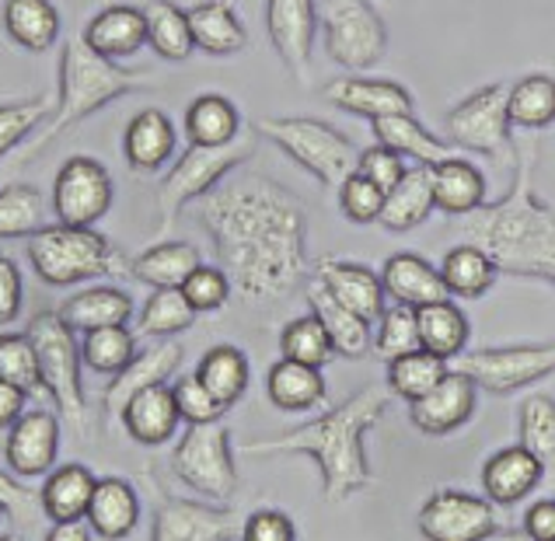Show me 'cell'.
<instances>
[{
  "label": "cell",
  "instance_id": "obj_1",
  "mask_svg": "<svg viewBox=\"0 0 555 541\" xmlns=\"http://www.w3.org/2000/svg\"><path fill=\"white\" fill-rule=\"evenodd\" d=\"M231 291L251 300H287L308 280V210L266 175H228L196 199Z\"/></svg>",
  "mask_w": 555,
  "mask_h": 541
},
{
  "label": "cell",
  "instance_id": "obj_2",
  "mask_svg": "<svg viewBox=\"0 0 555 541\" xmlns=\"http://www.w3.org/2000/svg\"><path fill=\"white\" fill-rule=\"evenodd\" d=\"M391 402V388L371 385L350 395L343 405L328 409L325 416L291 429L283 437L251 440L245 451L251 454H308L322 465V489L325 503L339 506L357 492L374 486L371 458L363 448V437L380 423Z\"/></svg>",
  "mask_w": 555,
  "mask_h": 541
},
{
  "label": "cell",
  "instance_id": "obj_3",
  "mask_svg": "<svg viewBox=\"0 0 555 541\" xmlns=\"http://www.w3.org/2000/svg\"><path fill=\"white\" fill-rule=\"evenodd\" d=\"M531 157L514 151V185L500 203H482L465 214L462 242L475 245L496 266V273L520 280H555V214L552 203L534 193Z\"/></svg>",
  "mask_w": 555,
  "mask_h": 541
},
{
  "label": "cell",
  "instance_id": "obj_4",
  "mask_svg": "<svg viewBox=\"0 0 555 541\" xmlns=\"http://www.w3.org/2000/svg\"><path fill=\"white\" fill-rule=\"evenodd\" d=\"M56 81H60L56 108L39 123L36 133L25 137V143L18 147V157H14L18 165L39 157L60 133H67L70 126L85 123L88 116L102 113L105 105H113V102L126 99V94L140 91L151 77L144 70H130V67H119L113 60H102L81 36H70L63 42Z\"/></svg>",
  "mask_w": 555,
  "mask_h": 541
},
{
  "label": "cell",
  "instance_id": "obj_5",
  "mask_svg": "<svg viewBox=\"0 0 555 541\" xmlns=\"http://www.w3.org/2000/svg\"><path fill=\"white\" fill-rule=\"evenodd\" d=\"M28 262L46 286H74L99 276H126L122 252L94 228L46 224L28 237Z\"/></svg>",
  "mask_w": 555,
  "mask_h": 541
},
{
  "label": "cell",
  "instance_id": "obj_6",
  "mask_svg": "<svg viewBox=\"0 0 555 541\" xmlns=\"http://www.w3.org/2000/svg\"><path fill=\"white\" fill-rule=\"evenodd\" d=\"M256 137L276 143L300 168H308L325 189H336L357 171V147L336 126L311 116H262L251 123Z\"/></svg>",
  "mask_w": 555,
  "mask_h": 541
},
{
  "label": "cell",
  "instance_id": "obj_7",
  "mask_svg": "<svg viewBox=\"0 0 555 541\" xmlns=\"http://www.w3.org/2000/svg\"><path fill=\"white\" fill-rule=\"evenodd\" d=\"M25 336L36 346V360H39V374L46 395L53 399L60 409V420L70 423L77 437L88 434V405H85V385H81V346L74 339V329L63 322L56 311H39L28 322Z\"/></svg>",
  "mask_w": 555,
  "mask_h": 541
},
{
  "label": "cell",
  "instance_id": "obj_8",
  "mask_svg": "<svg viewBox=\"0 0 555 541\" xmlns=\"http://www.w3.org/2000/svg\"><path fill=\"white\" fill-rule=\"evenodd\" d=\"M251 154H256V130L228 143H193L179 157V165L165 175V182L157 185V231H168L182 214V206L210 193L217 182H224Z\"/></svg>",
  "mask_w": 555,
  "mask_h": 541
},
{
  "label": "cell",
  "instance_id": "obj_9",
  "mask_svg": "<svg viewBox=\"0 0 555 541\" xmlns=\"http://www.w3.org/2000/svg\"><path fill=\"white\" fill-rule=\"evenodd\" d=\"M220 420L189 423V434L171 454V468L199 497L228 503L237 492V468L231 451V426Z\"/></svg>",
  "mask_w": 555,
  "mask_h": 541
},
{
  "label": "cell",
  "instance_id": "obj_10",
  "mask_svg": "<svg viewBox=\"0 0 555 541\" xmlns=\"http://www.w3.org/2000/svg\"><path fill=\"white\" fill-rule=\"evenodd\" d=\"M506 85H486L465 102H457L448 119H443V133L448 143L457 151L486 154L496 165H514V133L511 119H506Z\"/></svg>",
  "mask_w": 555,
  "mask_h": 541
},
{
  "label": "cell",
  "instance_id": "obj_11",
  "mask_svg": "<svg viewBox=\"0 0 555 541\" xmlns=\"http://www.w3.org/2000/svg\"><path fill=\"white\" fill-rule=\"evenodd\" d=\"M328 56L346 70H371L388 53V28L374 0H322Z\"/></svg>",
  "mask_w": 555,
  "mask_h": 541
},
{
  "label": "cell",
  "instance_id": "obj_12",
  "mask_svg": "<svg viewBox=\"0 0 555 541\" xmlns=\"http://www.w3.org/2000/svg\"><path fill=\"white\" fill-rule=\"evenodd\" d=\"M448 368L462 371L475 388H482L489 395H511L552 374L555 346L538 343V346H496V349H479V353H457L448 360Z\"/></svg>",
  "mask_w": 555,
  "mask_h": 541
},
{
  "label": "cell",
  "instance_id": "obj_13",
  "mask_svg": "<svg viewBox=\"0 0 555 541\" xmlns=\"http://www.w3.org/2000/svg\"><path fill=\"white\" fill-rule=\"evenodd\" d=\"M113 199H116V185L102 162L77 154L60 168L56 185H53L56 224L94 228L108 210H113Z\"/></svg>",
  "mask_w": 555,
  "mask_h": 541
},
{
  "label": "cell",
  "instance_id": "obj_14",
  "mask_svg": "<svg viewBox=\"0 0 555 541\" xmlns=\"http://www.w3.org/2000/svg\"><path fill=\"white\" fill-rule=\"evenodd\" d=\"M493 503L462 489H440L420 511V534L430 541H482L493 538Z\"/></svg>",
  "mask_w": 555,
  "mask_h": 541
},
{
  "label": "cell",
  "instance_id": "obj_15",
  "mask_svg": "<svg viewBox=\"0 0 555 541\" xmlns=\"http://www.w3.org/2000/svg\"><path fill=\"white\" fill-rule=\"evenodd\" d=\"M266 31L291 74L297 81H308L314 31H319V4L314 0H266Z\"/></svg>",
  "mask_w": 555,
  "mask_h": 541
},
{
  "label": "cell",
  "instance_id": "obj_16",
  "mask_svg": "<svg viewBox=\"0 0 555 541\" xmlns=\"http://www.w3.org/2000/svg\"><path fill=\"white\" fill-rule=\"evenodd\" d=\"M154 541H228L242 538V520L234 511H214V506H199L193 500L157 497L154 514Z\"/></svg>",
  "mask_w": 555,
  "mask_h": 541
},
{
  "label": "cell",
  "instance_id": "obj_17",
  "mask_svg": "<svg viewBox=\"0 0 555 541\" xmlns=\"http://www.w3.org/2000/svg\"><path fill=\"white\" fill-rule=\"evenodd\" d=\"M60 451V423L53 412L36 409V412H22L18 420L8 426V443H4V458L8 468L18 475V479H39L53 468Z\"/></svg>",
  "mask_w": 555,
  "mask_h": 541
},
{
  "label": "cell",
  "instance_id": "obj_18",
  "mask_svg": "<svg viewBox=\"0 0 555 541\" xmlns=\"http://www.w3.org/2000/svg\"><path fill=\"white\" fill-rule=\"evenodd\" d=\"M179 363H182V343H176V339L154 343V346L144 349V353H133V360L126 363L119 374H113V381H108V388L102 395L105 420L119 423L126 402H130L137 391L168 381L171 374L179 371Z\"/></svg>",
  "mask_w": 555,
  "mask_h": 541
},
{
  "label": "cell",
  "instance_id": "obj_19",
  "mask_svg": "<svg viewBox=\"0 0 555 541\" xmlns=\"http://www.w3.org/2000/svg\"><path fill=\"white\" fill-rule=\"evenodd\" d=\"M475 399H479V388H475L462 371L448 368V374H443L430 391L409 402V416L423 434H434V437L454 434L457 426H465L472 420Z\"/></svg>",
  "mask_w": 555,
  "mask_h": 541
},
{
  "label": "cell",
  "instance_id": "obj_20",
  "mask_svg": "<svg viewBox=\"0 0 555 541\" xmlns=\"http://www.w3.org/2000/svg\"><path fill=\"white\" fill-rule=\"evenodd\" d=\"M322 94L328 105L371 123L380 116H412V108H416L412 94L399 81H380V77H336Z\"/></svg>",
  "mask_w": 555,
  "mask_h": 541
},
{
  "label": "cell",
  "instance_id": "obj_21",
  "mask_svg": "<svg viewBox=\"0 0 555 541\" xmlns=\"http://www.w3.org/2000/svg\"><path fill=\"white\" fill-rule=\"evenodd\" d=\"M314 280H319L343 308L360 314L363 322H377L380 311H385V286H380V276H374L367 266L346 262L339 256H325L314 262Z\"/></svg>",
  "mask_w": 555,
  "mask_h": 541
},
{
  "label": "cell",
  "instance_id": "obj_22",
  "mask_svg": "<svg viewBox=\"0 0 555 541\" xmlns=\"http://www.w3.org/2000/svg\"><path fill=\"white\" fill-rule=\"evenodd\" d=\"M545 479V465L538 461L531 451L517 448H503L482 465V489L486 500L496 506H514L520 500H528L531 492L542 486Z\"/></svg>",
  "mask_w": 555,
  "mask_h": 541
},
{
  "label": "cell",
  "instance_id": "obj_23",
  "mask_svg": "<svg viewBox=\"0 0 555 541\" xmlns=\"http://www.w3.org/2000/svg\"><path fill=\"white\" fill-rule=\"evenodd\" d=\"M81 39L102 60H126L147 46V22L144 11L133 4H108L85 25Z\"/></svg>",
  "mask_w": 555,
  "mask_h": 541
},
{
  "label": "cell",
  "instance_id": "obj_24",
  "mask_svg": "<svg viewBox=\"0 0 555 541\" xmlns=\"http://www.w3.org/2000/svg\"><path fill=\"white\" fill-rule=\"evenodd\" d=\"M119 423L126 426V434H130L137 443H144V448H162V443H168L182 423L179 405H176V391H171L168 381L137 391L133 399L126 402Z\"/></svg>",
  "mask_w": 555,
  "mask_h": 541
},
{
  "label": "cell",
  "instance_id": "obj_25",
  "mask_svg": "<svg viewBox=\"0 0 555 541\" xmlns=\"http://www.w3.org/2000/svg\"><path fill=\"white\" fill-rule=\"evenodd\" d=\"M380 286H385V297H391L395 305L409 308H423L451 297L440 280V269H434L416 252H395L385 269H380Z\"/></svg>",
  "mask_w": 555,
  "mask_h": 541
},
{
  "label": "cell",
  "instance_id": "obj_26",
  "mask_svg": "<svg viewBox=\"0 0 555 541\" xmlns=\"http://www.w3.org/2000/svg\"><path fill=\"white\" fill-rule=\"evenodd\" d=\"M434 210H437V206H434L430 165H416V168H405L399 175V182H395L385 193L377 224L385 231H391V234H405L412 228H420Z\"/></svg>",
  "mask_w": 555,
  "mask_h": 541
},
{
  "label": "cell",
  "instance_id": "obj_27",
  "mask_svg": "<svg viewBox=\"0 0 555 541\" xmlns=\"http://www.w3.org/2000/svg\"><path fill=\"white\" fill-rule=\"evenodd\" d=\"M305 297H308L311 314L322 322L325 336H328L332 349H336L339 357H346V360H360V357H367V353H371V343H374V336H371V322H363L360 314H353L350 308H343L339 300L332 297L319 280L305 286Z\"/></svg>",
  "mask_w": 555,
  "mask_h": 541
},
{
  "label": "cell",
  "instance_id": "obj_28",
  "mask_svg": "<svg viewBox=\"0 0 555 541\" xmlns=\"http://www.w3.org/2000/svg\"><path fill=\"white\" fill-rule=\"evenodd\" d=\"M85 517L99 538H108V541L130 538L140 524V500H137L133 486L126 479H116V475H108V479H94L91 503H88Z\"/></svg>",
  "mask_w": 555,
  "mask_h": 541
},
{
  "label": "cell",
  "instance_id": "obj_29",
  "mask_svg": "<svg viewBox=\"0 0 555 541\" xmlns=\"http://www.w3.org/2000/svg\"><path fill=\"white\" fill-rule=\"evenodd\" d=\"M179 147L176 126L162 113V108H144L140 116L130 119L122 137L126 162L133 171H157L171 162V154Z\"/></svg>",
  "mask_w": 555,
  "mask_h": 541
},
{
  "label": "cell",
  "instance_id": "obj_30",
  "mask_svg": "<svg viewBox=\"0 0 555 541\" xmlns=\"http://www.w3.org/2000/svg\"><path fill=\"white\" fill-rule=\"evenodd\" d=\"M189 18V36L193 46L210 56H234L245 50V25L237 22V14L224 0H203L185 11Z\"/></svg>",
  "mask_w": 555,
  "mask_h": 541
},
{
  "label": "cell",
  "instance_id": "obj_31",
  "mask_svg": "<svg viewBox=\"0 0 555 541\" xmlns=\"http://www.w3.org/2000/svg\"><path fill=\"white\" fill-rule=\"evenodd\" d=\"M371 130L380 147L395 151L399 157H412L420 165H440L448 157H457V147L437 140L430 130H423L416 116H380L371 123Z\"/></svg>",
  "mask_w": 555,
  "mask_h": 541
},
{
  "label": "cell",
  "instance_id": "obj_32",
  "mask_svg": "<svg viewBox=\"0 0 555 541\" xmlns=\"http://www.w3.org/2000/svg\"><path fill=\"white\" fill-rule=\"evenodd\" d=\"M430 185H434V206L443 214L465 217L486 203L482 171L472 162H462V157H448V162L430 165Z\"/></svg>",
  "mask_w": 555,
  "mask_h": 541
},
{
  "label": "cell",
  "instance_id": "obj_33",
  "mask_svg": "<svg viewBox=\"0 0 555 541\" xmlns=\"http://www.w3.org/2000/svg\"><path fill=\"white\" fill-rule=\"evenodd\" d=\"M60 11L53 0H8L4 31L28 53H50L60 42Z\"/></svg>",
  "mask_w": 555,
  "mask_h": 541
},
{
  "label": "cell",
  "instance_id": "obj_34",
  "mask_svg": "<svg viewBox=\"0 0 555 541\" xmlns=\"http://www.w3.org/2000/svg\"><path fill=\"white\" fill-rule=\"evenodd\" d=\"M266 391H269V402L283 412H308L325 399V377H322V368L283 357L280 363L269 368Z\"/></svg>",
  "mask_w": 555,
  "mask_h": 541
},
{
  "label": "cell",
  "instance_id": "obj_35",
  "mask_svg": "<svg viewBox=\"0 0 555 541\" xmlns=\"http://www.w3.org/2000/svg\"><path fill=\"white\" fill-rule=\"evenodd\" d=\"M56 314L74 332H91L105 325H126L133 318V300L119 286H91V291L74 294Z\"/></svg>",
  "mask_w": 555,
  "mask_h": 541
},
{
  "label": "cell",
  "instance_id": "obj_36",
  "mask_svg": "<svg viewBox=\"0 0 555 541\" xmlns=\"http://www.w3.org/2000/svg\"><path fill=\"white\" fill-rule=\"evenodd\" d=\"M416 329H420V349L443 360L457 357L468 343V318L462 314V308L451 305V297L416 308Z\"/></svg>",
  "mask_w": 555,
  "mask_h": 541
},
{
  "label": "cell",
  "instance_id": "obj_37",
  "mask_svg": "<svg viewBox=\"0 0 555 541\" xmlns=\"http://www.w3.org/2000/svg\"><path fill=\"white\" fill-rule=\"evenodd\" d=\"M203 262L199 248L189 245V242H162L147 252H140V256L130 262V273L154 286V291H162V286H182L185 276L193 273V269Z\"/></svg>",
  "mask_w": 555,
  "mask_h": 541
},
{
  "label": "cell",
  "instance_id": "obj_38",
  "mask_svg": "<svg viewBox=\"0 0 555 541\" xmlns=\"http://www.w3.org/2000/svg\"><path fill=\"white\" fill-rule=\"evenodd\" d=\"M91 489H94V475L85 465H63L50 472L39 500H42V514L50 520H74L88 514L91 503Z\"/></svg>",
  "mask_w": 555,
  "mask_h": 541
},
{
  "label": "cell",
  "instance_id": "obj_39",
  "mask_svg": "<svg viewBox=\"0 0 555 541\" xmlns=\"http://www.w3.org/2000/svg\"><path fill=\"white\" fill-rule=\"evenodd\" d=\"M144 11V22H147V46L171 63H182L193 56V36H189V18L179 4L171 0H151V4L140 8Z\"/></svg>",
  "mask_w": 555,
  "mask_h": 541
},
{
  "label": "cell",
  "instance_id": "obj_40",
  "mask_svg": "<svg viewBox=\"0 0 555 541\" xmlns=\"http://www.w3.org/2000/svg\"><path fill=\"white\" fill-rule=\"evenodd\" d=\"M196 377L220 405L231 409L248 388V360L237 346H214L210 353L199 360Z\"/></svg>",
  "mask_w": 555,
  "mask_h": 541
},
{
  "label": "cell",
  "instance_id": "obj_41",
  "mask_svg": "<svg viewBox=\"0 0 555 541\" xmlns=\"http://www.w3.org/2000/svg\"><path fill=\"white\" fill-rule=\"evenodd\" d=\"M506 119L520 130H545L555 119V81L548 74H528L506 91Z\"/></svg>",
  "mask_w": 555,
  "mask_h": 541
},
{
  "label": "cell",
  "instance_id": "obj_42",
  "mask_svg": "<svg viewBox=\"0 0 555 541\" xmlns=\"http://www.w3.org/2000/svg\"><path fill=\"white\" fill-rule=\"evenodd\" d=\"M496 276H500L496 266L489 262L475 245L462 242L443 256L440 280L448 286V294H454V297H465V300L482 297V294H489V286L496 283Z\"/></svg>",
  "mask_w": 555,
  "mask_h": 541
},
{
  "label": "cell",
  "instance_id": "obj_43",
  "mask_svg": "<svg viewBox=\"0 0 555 541\" xmlns=\"http://www.w3.org/2000/svg\"><path fill=\"white\" fill-rule=\"evenodd\" d=\"M237 108L224 94H199L185 113V133L193 143H228L237 137Z\"/></svg>",
  "mask_w": 555,
  "mask_h": 541
},
{
  "label": "cell",
  "instance_id": "obj_44",
  "mask_svg": "<svg viewBox=\"0 0 555 541\" xmlns=\"http://www.w3.org/2000/svg\"><path fill=\"white\" fill-rule=\"evenodd\" d=\"M193 322H196V311L179 286L154 291L144 300V308L137 311V329L144 332V336H176V332H185Z\"/></svg>",
  "mask_w": 555,
  "mask_h": 541
},
{
  "label": "cell",
  "instance_id": "obj_45",
  "mask_svg": "<svg viewBox=\"0 0 555 541\" xmlns=\"http://www.w3.org/2000/svg\"><path fill=\"white\" fill-rule=\"evenodd\" d=\"M443 374H448V360L426 353V349H412L405 357L388 360V388L391 395H399L405 402L426 395Z\"/></svg>",
  "mask_w": 555,
  "mask_h": 541
},
{
  "label": "cell",
  "instance_id": "obj_46",
  "mask_svg": "<svg viewBox=\"0 0 555 541\" xmlns=\"http://www.w3.org/2000/svg\"><path fill=\"white\" fill-rule=\"evenodd\" d=\"M46 199L31 185L0 189V237H31L46 228Z\"/></svg>",
  "mask_w": 555,
  "mask_h": 541
},
{
  "label": "cell",
  "instance_id": "obj_47",
  "mask_svg": "<svg viewBox=\"0 0 555 541\" xmlns=\"http://www.w3.org/2000/svg\"><path fill=\"white\" fill-rule=\"evenodd\" d=\"M133 353H137V346L130 332H126V325H105V329L85 332L81 360L94 374H108V377L119 374L126 363L133 360Z\"/></svg>",
  "mask_w": 555,
  "mask_h": 541
},
{
  "label": "cell",
  "instance_id": "obj_48",
  "mask_svg": "<svg viewBox=\"0 0 555 541\" xmlns=\"http://www.w3.org/2000/svg\"><path fill=\"white\" fill-rule=\"evenodd\" d=\"M520 448L531 451L545 465V472L555 461V402L552 395H531L520 405Z\"/></svg>",
  "mask_w": 555,
  "mask_h": 541
},
{
  "label": "cell",
  "instance_id": "obj_49",
  "mask_svg": "<svg viewBox=\"0 0 555 541\" xmlns=\"http://www.w3.org/2000/svg\"><path fill=\"white\" fill-rule=\"evenodd\" d=\"M280 353L287 357V360H297V363L325 368V363L336 357V349H332V343H328L319 318H314V314H300V318H294L291 325H283V332H280Z\"/></svg>",
  "mask_w": 555,
  "mask_h": 541
},
{
  "label": "cell",
  "instance_id": "obj_50",
  "mask_svg": "<svg viewBox=\"0 0 555 541\" xmlns=\"http://www.w3.org/2000/svg\"><path fill=\"white\" fill-rule=\"evenodd\" d=\"M0 381L22 388L25 395H46L39 360H36V346H31L28 336H18V332L0 336Z\"/></svg>",
  "mask_w": 555,
  "mask_h": 541
},
{
  "label": "cell",
  "instance_id": "obj_51",
  "mask_svg": "<svg viewBox=\"0 0 555 541\" xmlns=\"http://www.w3.org/2000/svg\"><path fill=\"white\" fill-rule=\"evenodd\" d=\"M377 336L371 343V349H377V357L395 360L405 357L412 349H420V329H416V308L409 305H395L385 308L377 318Z\"/></svg>",
  "mask_w": 555,
  "mask_h": 541
},
{
  "label": "cell",
  "instance_id": "obj_52",
  "mask_svg": "<svg viewBox=\"0 0 555 541\" xmlns=\"http://www.w3.org/2000/svg\"><path fill=\"white\" fill-rule=\"evenodd\" d=\"M50 99H28V102H11L0 105V157L18 151L28 133L39 130V123L50 116Z\"/></svg>",
  "mask_w": 555,
  "mask_h": 541
},
{
  "label": "cell",
  "instance_id": "obj_53",
  "mask_svg": "<svg viewBox=\"0 0 555 541\" xmlns=\"http://www.w3.org/2000/svg\"><path fill=\"white\" fill-rule=\"evenodd\" d=\"M0 511L11 517L14 538H28L39 524L42 500H39V492H31L28 486L11 479V475L0 468Z\"/></svg>",
  "mask_w": 555,
  "mask_h": 541
},
{
  "label": "cell",
  "instance_id": "obj_54",
  "mask_svg": "<svg viewBox=\"0 0 555 541\" xmlns=\"http://www.w3.org/2000/svg\"><path fill=\"white\" fill-rule=\"evenodd\" d=\"M179 291L185 294L189 305H193V311L203 314V311H217V308L228 305L231 280H228V273L220 266H203L199 262L193 273L185 276V283L179 286Z\"/></svg>",
  "mask_w": 555,
  "mask_h": 541
},
{
  "label": "cell",
  "instance_id": "obj_55",
  "mask_svg": "<svg viewBox=\"0 0 555 541\" xmlns=\"http://www.w3.org/2000/svg\"><path fill=\"white\" fill-rule=\"evenodd\" d=\"M339 206L353 224H377L380 203H385V189H377L371 179H363L360 171H353L339 189Z\"/></svg>",
  "mask_w": 555,
  "mask_h": 541
},
{
  "label": "cell",
  "instance_id": "obj_56",
  "mask_svg": "<svg viewBox=\"0 0 555 541\" xmlns=\"http://www.w3.org/2000/svg\"><path fill=\"white\" fill-rule=\"evenodd\" d=\"M171 391H176V405H179V416L185 423H210V420H220L224 416V405H220L210 391H206L199 385V377L196 374H189V377H179L176 385H171Z\"/></svg>",
  "mask_w": 555,
  "mask_h": 541
},
{
  "label": "cell",
  "instance_id": "obj_57",
  "mask_svg": "<svg viewBox=\"0 0 555 541\" xmlns=\"http://www.w3.org/2000/svg\"><path fill=\"white\" fill-rule=\"evenodd\" d=\"M357 171L363 175V179H371L377 189H385V193H388V189L399 182V175L405 171V165H402V157L395 154V151L374 143V147L357 154Z\"/></svg>",
  "mask_w": 555,
  "mask_h": 541
},
{
  "label": "cell",
  "instance_id": "obj_58",
  "mask_svg": "<svg viewBox=\"0 0 555 541\" xmlns=\"http://www.w3.org/2000/svg\"><path fill=\"white\" fill-rule=\"evenodd\" d=\"M242 538L245 541H294L297 538V528L287 514L280 511H259L251 514L245 524H242Z\"/></svg>",
  "mask_w": 555,
  "mask_h": 541
},
{
  "label": "cell",
  "instance_id": "obj_59",
  "mask_svg": "<svg viewBox=\"0 0 555 541\" xmlns=\"http://www.w3.org/2000/svg\"><path fill=\"white\" fill-rule=\"evenodd\" d=\"M22 311V273L8 256H0V325L14 322Z\"/></svg>",
  "mask_w": 555,
  "mask_h": 541
},
{
  "label": "cell",
  "instance_id": "obj_60",
  "mask_svg": "<svg viewBox=\"0 0 555 541\" xmlns=\"http://www.w3.org/2000/svg\"><path fill=\"white\" fill-rule=\"evenodd\" d=\"M525 534L528 538H538V541L555 538V503L552 500L534 503L531 511L525 514Z\"/></svg>",
  "mask_w": 555,
  "mask_h": 541
},
{
  "label": "cell",
  "instance_id": "obj_61",
  "mask_svg": "<svg viewBox=\"0 0 555 541\" xmlns=\"http://www.w3.org/2000/svg\"><path fill=\"white\" fill-rule=\"evenodd\" d=\"M25 399H28V395L22 388H14V385H8V381H0V429L11 426L14 420L22 416Z\"/></svg>",
  "mask_w": 555,
  "mask_h": 541
},
{
  "label": "cell",
  "instance_id": "obj_62",
  "mask_svg": "<svg viewBox=\"0 0 555 541\" xmlns=\"http://www.w3.org/2000/svg\"><path fill=\"white\" fill-rule=\"evenodd\" d=\"M94 531L88 517H74V520H53V531L46 534L50 541H88Z\"/></svg>",
  "mask_w": 555,
  "mask_h": 541
},
{
  "label": "cell",
  "instance_id": "obj_63",
  "mask_svg": "<svg viewBox=\"0 0 555 541\" xmlns=\"http://www.w3.org/2000/svg\"><path fill=\"white\" fill-rule=\"evenodd\" d=\"M0 517H4V511H0Z\"/></svg>",
  "mask_w": 555,
  "mask_h": 541
}]
</instances>
